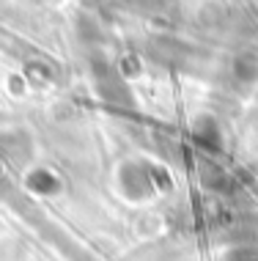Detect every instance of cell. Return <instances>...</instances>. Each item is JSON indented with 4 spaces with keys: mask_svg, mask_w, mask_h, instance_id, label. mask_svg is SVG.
I'll return each instance as SVG.
<instances>
[{
    "mask_svg": "<svg viewBox=\"0 0 258 261\" xmlns=\"http://www.w3.org/2000/svg\"><path fill=\"white\" fill-rule=\"evenodd\" d=\"M255 74H258L255 55H239V61H236V77L239 80H253Z\"/></svg>",
    "mask_w": 258,
    "mask_h": 261,
    "instance_id": "obj_2",
    "label": "cell"
},
{
    "mask_svg": "<svg viewBox=\"0 0 258 261\" xmlns=\"http://www.w3.org/2000/svg\"><path fill=\"white\" fill-rule=\"evenodd\" d=\"M135 6H146V9H162L168 0H132Z\"/></svg>",
    "mask_w": 258,
    "mask_h": 261,
    "instance_id": "obj_3",
    "label": "cell"
},
{
    "mask_svg": "<svg viewBox=\"0 0 258 261\" xmlns=\"http://www.w3.org/2000/svg\"><path fill=\"white\" fill-rule=\"evenodd\" d=\"M94 80H96L99 94L107 102H113V105H132V96H129V88H127V83H124V77L118 74L107 61H94Z\"/></svg>",
    "mask_w": 258,
    "mask_h": 261,
    "instance_id": "obj_1",
    "label": "cell"
}]
</instances>
